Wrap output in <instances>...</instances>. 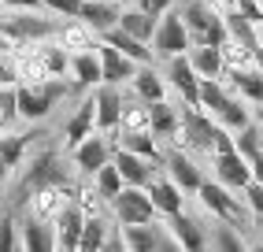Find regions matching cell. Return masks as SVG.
<instances>
[{"label": "cell", "instance_id": "obj_34", "mask_svg": "<svg viewBox=\"0 0 263 252\" xmlns=\"http://www.w3.org/2000/svg\"><path fill=\"white\" fill-rule=\"evenodd\" d=\"M241 226L219 219V226H212V248H222V252H241L245 248V238L237 233Z\"/></svg>", "mask_w": 263, "mask_h": 252}, {"label": "cell", "instance_id": "obj_43", "mask_svg": "<svg viewBox=\"0 0 263 252\" xmlns=\"http://www.w3.org/2000/svg\"><path fill=\"white\" fill-rule=\"evenodd\" d=\"M11 248H23V238H15L11 219H0V252H11Z\"/></svg>", "mask_w": 263, "mask_h": 252}, {"label": "cell", "instance_id": "obj_26", "mask_svg": "<svg viewBox=\"0 0 263 252\" xmlns=\"http://www.w3.org/2000/svg\"><path fill=\"white\" fill-rule=\"evenodd\" d=\"M45 182H67L63 178V167H60V159L52 156V152H45V156H37L30 164V171H26V189H37V186H45Z\"/></svg>", "mask_w": 263, "mask_h": 252}, {"label": "cell", "instance_id": "obj_31", "mask_svg": "<svg viewBox=\"0 0 263 252\" xmlns=\"http://www.w3.org/2000/svg\"><path fill=\"white\" fill-rule=\"evenodd\" d=\"M56 38H60L67 48H71V52H82V48H93V45H97V33L85 26L82 19H71V23H67V26L56 33Z\"/></svg>", "mask_w": 263, "mask_h": 252}, {"label": "cell", "instance_id": "obj_8", "mask_svg": "<svg viewBox=\"0 0 263 252\" xmlns=\"http://www.w3.org/2000/svg\"><path fill=\"white\" fill-rule=\"evenodd\" d=\"M212 171H215L219 182H222V186H230L234 193H245V186L252 182V159H249V156H241L237 149L212 156Z\"/></svg>", "mask_w": 263, "mask_h": 252}, {"label": "cell", "instance_id": "obj_1", "mask_svg": "<svg viewBox=\"0 0 263 252\" xmlns=\"http://www.w3.org/2000/svg\"><path fill=\"white\" fill-rule=\"evenodd\" d=\"M67 85L63 78H48V82H19L15 85V97H19V115L30 119V122H41L52 107H56V100L67 97Z\"/></svg>", "mask_w": 263, "mask_h": 252}, {"label": "cell", "instance_id": "obj_36", "mask_svg": "<svg viewBox=\"0 0 263 252\" xmlns=\"http://www.w3.org/2000/svg\"><path fill=\"white\" fill-rule=\"evenodd\" d=\"M119 130H152V112H148V104H145L141 97H137V104H126V107H122Z\"/></svg>", "mask_w": 263, "mask_h": 252}, {"label": "cell", "instance_id": "obj_45", "mask_svg": "<svg viewBox=\"0 0 263 252\" xmlns=\"http://www.w3.org/2000/svg\"><path fill=\"white\" fill-rule=\"evenodd\" d=\"M208 4H212L215 11H222V15H226V11H234V8H237V0H208Z\"/></svg>", "mask_w": 263, "mask_h": 252}, {"label": "cell", "instance_id": "obj_11", "mask_svg": "<svg viewBox=\"0 0 263 252\" xmlns=\"http://www.w3.org/2000/svg\"><path fill=\"white\" fill-rule=\"evenodd\" d=\"M163 230H167V226H160V223H134V226H122V248H130V252L178 248L174 233H171V238H163Z\"/></svg>", "mask_w": 263, "mask_h": 252}, {"label": "cell", "instance_id": "obj_41", "mask_svg": "<svg viewBox=\"0 0 263 252\" xmlns=\"http://www.w3.org/2000/svg\"><path fill=\"white\" fill-rule=\"evenodd\" d=\"M82 4H85V0H45V8L56 11V15H63V19H78Z\"/></svg>", "mask_w": 263, "mask_h": 252}, {"label": "cell", "instance_id": "obj_42", "mask_svg": "<svg viewBox=\"0 0 263 252\" xmlns=\"http://www.w3.org/2000/svg\"><path fill=\"white\" fill-rule=\"evenodd\" d=\"M245 204H249L252 215H263V182H256V178H252V182L245 186Z\"/></svg>", "mask_w": 263, "mask_h": 252}, {"label": "cell", "instance_id": "obj_23", "mask_svg": "<svg viewBox=\"0 0 263 252\" xmlns=\"http://www.w3.org/2000/svg\"><path fill=\"white\" fill-rule=\"evenodd\" d=\"M189 63L197 67L200 78H222V70H226V60H222L219 45H193L189 48Z\"/></svg>", "mask_w": 263, "mask_h": 252}, {"label": "cell", "instance_id": "obj_50", "mask_svg": "<svg viewBox=\"0 0 263 252\" xmlns=\"http://www.w3.org/2000/svg\"><path fill=\"white\" fill-rule=\"evenodd\" d=\"M119 4H122V8H126V4H141V0H119Z\"/></svg>", "mask_w": 263, "mask_h": 252}, {"label": "cell", "instance_id": "obj_12", "mask_svg": "<svg viewBox=\"0 0 263 252\" xmlns=\"http://www.w3.org/2000/svg\"><path fill=\"white\" fill-rule=\"evenodd\" d=\"M163 171H167L185 193H197V189L204 186V171L197 167V159L189 156V149H178V145H174V149L163 156Z\"/></svg>", "mask_w": 263, "mask_h": 252}, {"label": "cell", "instance_id": "obj_22", "mask_svg": "<svg viewBox=\"0 0 263 252\" xmlns=\"http://www.w3.org/2000/svg\"><path fill=\"white\" fill-rule=\"evenodd\" d=\"M108 45H115L119 52H126L130 60H137V63H152V56H156V48L148 45V41H141V38H134L130 30H122V26H111L108 33H100Z\"/></svg>", "mask_w": 263, "mask_h": 252}, {"label": "cell", "instance_id": "obj_30", "mask_svg": "<svg viewBox=\"0 0 263 252\" xmlns=\"http://www.w3.org/2000/svg\"><path fill=\"white\" fill-rule=\"evenodd\" d=\"M93 182H97V189L104 193V201H115V196L122 193V189H126V178H122V171H119V164H115V159H111V164H104L97 174H93Z\"/></svg>", "mask_w": 263, "mask_h": 252}, {"label": "cell", "instance_id": "obj_47", "mask_svg": "<svg viewBox=\"0 0 263 252\" xmlns=\"http://www.w3.org/2000/svg\"><path fill=\"white\" fill-rule=\"evenodd\" d=\"M252 178H256V182H263V152L252 159Z\"/></svg>", "mask_w": 263, "mask_h": 252}, {"label": "cell", "instance_id": "obj_29", "mask_svg": "<svg viewBox=\"0 0 263 252\" xmlns=\"http://www.w3.org/2000/svg\"><path fill=\"white\" fill-rule=\"evenodd\" d=\"M230 97H234V93L226 89L222 78H200V107H204V112L219 115V112H222V104L230 100Z\"/></svg>", "mask_w": 263, "mask_h": 252}, {"label": "cell", "instance_id": "obj_3", "mask_svg": "<svg viewBox=\"0 0 263 252\" xmlns=\"http://www.w3.org/2000/svg\"><path fill=\"white\" fill-rule=\"evenodd\" d=\"M197 196H200L204 211H212L215 219H226L234 226L245 223V208H249V204H245V196H234V189L222 186L219 178H215V182H208V178H204V186L197 189Z\"/></svg>", "mask_w": 263, "mask_h": 252}, {"label": "cell", "instance_id": "obj_52", "mask_svg": "<svg viewBox=\"0 0 263 252\" xmlns=\"http://www.w3.org/2000/svg\"><path fill=\"white\" fill-rule=\"evenodd\" d=\"M0 4H11V0H0Z\"/></svg>", "mask_w": 263, "mask_h": 252}, {"label": "cell", "instance_id": "obj_28", "mask_svg": "<svg viewBox=\"0 0 263 252\" xmlns=\"http://www.w3.org/2000/svg\"><path fill=\"white\" fill-rule=\"evenodd\" d=\"M148 112H152V134L156 137H174V134L182 130V115L174 112L167 100H152Z\"/></svg>", "mask_w": 263, "mask_h": 252}, {"label": "cell", "instance_id": "obj_10", "mask_svg": "<svg viewBox=\"0 0 263 252\" xmlns=\"http://www.w3.org/2000/svg\"><path fill=\"white\" fill-rule=\"evenodd\" d=\"M93 97H97V130L115 134L119 122H122V107H126V100H122V85L100 82L93 89Z\"/></svg>", "mask_w": 263, "mask_h": 252}, {"label": "cell", "instance_id": "obj_9", "mask_svg": "<svg viewBox=\"0 0 263 252\" xmlns=\"http://www.w3.org/2000/svg\"><path fill=\"white\" fill-rule=\"evenodd\" d=\"M97 52H100V70H104V82L111 85H130L137 75V60H130L126 52H119L115 45H108L104 38H97Z\"/></svg>", "mask_w": 263, "mask_h": 252}, {"label": "cell", "instance_id": "obj_17", "mask_svg": "<svg viewBox=\"0 0 263 252\" xmlns=\"http://www.w3.org/2000/svg\"><path fill=\"white\" fill-rule=\"evenodd\" d=\"M78 19L100 38V33H108L111 26H119V19H122V4H119V0H85Z\"/></svg>", "mask_w": 263, "mask_h": 252}, {"label": "cell", "instance_id": "obj_13", "mask_svg": "<svg viewBox=\"0 0 263 252\" xmlns=\"http://www.w3.org/2000/svg\"><path fill=\"white\" fill-rule=\"evenodd\" d=\"M167 82L182 93V104H200V75L189 63V52L167 60Z\"/></svg>", "mask_w": 263, "mask_h": 252}, {"label": "cell", "instance_id": "obj_15", "mask_svg": "<svg viewBox=\"0 0 263 252\" xmlns=\"http://www.w3.org/2000/svg\"><path fill=\"white\" fill-rule=\"evenodd\" d=\"M93 130H97V97L89 93V97L74 107V115L67 119V126H63V145L74 149V145H82Z\"/></svg>", "mask_w": 263, "mask_h": 252}, {"label": "cell", "instance_id": "obj_24", "mask_svg": "<svg viewBox=\"0 0 263 252\" xmlns=\"http://www.w3.org/2000/svg\"><path fill=\"white\" fill-rule=\"evenodd\" d=\"M119 26H122V30H130L134 38H141V41L152 45V33H156V26H160V19H156V15H148L141 4H126V8H122Z\"/></svg>", "mask_w": 263, "mask_h": 252}, {"label": "cell", "instance_id": "obj_2", "mask_svg": "<svg viewBox=\"0 0 263 252\" xmlns=\"http://www.w3.org/2000/svg\"><path fill=\"white\" fill-rule=\"evenodd\" d=\"M185 15V26H189V38L193 45H222L230 38V30H226V15L215 11L208 0H189L182 8Z\"/></svg>", "mask_w": 263, "mask_h": 252}, {"label": "cell", "instance_id": "obj_27", "mask_svg": "<svg viewBox=\"0 0 263 252\" xmlns=\"http://www.w3.org/2000/svg\"><path fill=\"white\" fill-rule=\"evenodd\" d=\"M215 119H219V122L226 126V130H234V134H237V130H245V126H249V122H252L256 115H252V107H249V100H245L241 93H234L230 100L222 104V112H219Z\"/></svg>", "mask_w": 263, "mask_h": 252}, {"label": "cell", "instance_id": "obj_46", "mask_svg": "<svg viewBox=\"0 0 263 252\" xmlns=\"http://www.w3.org/2000/svg\"><path fill=\"white\" fill-rule=\"evenodd\" d=\"M15 8H23V11H30V8H45V0H11Z\"/></svg>", "mask_w": 263, "mask_h": 252}, {"label": "cell", "instance_id": "obj_5", "mask_svg": "<svg viewBox=\"0 0 263 252\" xmlns=\"http://www.w3.org/2000/svg\"><path fill=\"white\" fill-rule=\"evenodd\" d=\"M152 48H156V56H163V60L182 56V52L193 48V38H189V26H185V15L182 11L171 8L160 19V26H156V33H152Z\"/></svg>", "mask_w": 263, "mask_h": 252}, {"label": "cell", "instance_id": "obj_37", "mask_svg": "<svg viewBox=\"0 0 263 252\" xmlns=\"http://www.w3.org/2000/svg\"><path fill=\"white\" fill-rule=\"evenodd\" d=\"M74 204L93 219V215H104V204H108V201H104V193L97 189V182H89V186L74 189Z\"/></svg>", "mask_w": 263, "mask_h": 252}, {"label": "cell", "instance_id": "obj_4", "mask_svg": "<svg viewBox=\"0 0 263 252\" xmlns=\"http://www.w3.org/2000/svg\"><path fill=\"white\" fill-rule=\"evenodd\" d=\"M111 208H115L119 226L156 223V219H160V208H156V201L148 196V189H145V186H126V189H122L115 201H111Z\"/></svg>", "mask_w": 263, "mask_h": 252}, {"label": "cell", "instance_id": "obj_18", "mask_svg": "<svg viewBox=\"0 0 263 252\" xmlns=\"http://www.w3.org/2000/svg\"><path fill=\"white\" fill-rule=\"evenodd\" d=\"M85 215L78 204H67L60 211V219H56V248H67V252H74L82 245V230H85Z\"/></svg>", "mask_w": 263, "mask_h": 252}, {"label": "cell", "instance_id": "obj_32", "mask_svg": "<svg viewBox=\"0 0 263 252\" xmlns=\"http://www.w3.org/2000/svg\"><path fill=\"white\" fill-rule=\"evenodd\" d=\"M8 26H15V30H19L30 45H37V41H45V38H56L52 23L37 19V15H33V19H30V15H15V19H8Z\"/></svg>", "mask_w": 263, "mask_h": 252}, {"label": "cell", "instance_id": "obj_19", "mask_svg": "<svg viewBox=\"0 0 263 252\" xmlns=\"http://www.w3.org/2000/svg\"><path fill=\"white\" fill-rule=\"evenodd\" d=\"M71 78H74L78 89H89V85H100L104 82L97 45L93 48H82V52H71Z\"/></svg>", "mask_w": 263, "mask_h": 252}, {"label": "cell", "instance_id": "obj_7", "mask_svg": "<svg viewBox=\"0 0 263 252\" xmlns=\"http://www.w3.org/2000/svg\"><path fill=\"white\" fill-rule=\"evenodd\" d=\"M67 204H74V189L67 182H45V186H37L30 193V215L48 219V223H56Z\"/></svg>", "mask_w": 263, "mask_h": 252}, {"label": "cell", "instance_id": "obj_39", "mask_svg": "<svg viewBox=\"0 0 263 252\" xmlns=\"http://www.w3.org/2000/svg\"><path fill=\"white\" fill-rule=\"evenodd\" d=\"M26 145H30V134H11V130L0 134V156H4L11 167H19V159H23Z\"/></svg>", "mask_w": 263, "mask_h": 252}, {"label": "cell", "instance_id": "obj_6", "mask_svg": "<svg viewBox=\"0 0 263 252\" xmlns=\"http://www.w3.org/2000/svg\"><path fill=\"white\" fill-rule=\"evenodd\" d=\"M71 159H74V167H78L82 174H89V178H93L104 164H111V159H115V141H111V134L93 130L89 137L82 141V145L71 149Z\"/></svg>", "mask_w": 263, "mask_h": 252}, {"label": "cell", "instance_id": "obj_33", "mask_svg": "<svg viewBox=\"0 0 263 252\" xmlns=\"http://www.w3.org/2000/svg\"><path fill=\"white\" fill-rule=\"evenodd\" d=\"M82 252H97V248H108V223H104V215H93V219H85V230H82Z\"/></svg>", "mask_w": 263, "mask_h": 252}, {"label": "cell", "instance_id": "obj_38", "mask_svg": "<svg viewBox=\"0 0 263 252\" xmlns=\"http://www.w3.org/2000/svg\"><path fill=\"white\" fill-rule=\"evenodd\" d=\"M15 119H23V115H19V97H15V85H0V134L11 130Z\"/></svg>", "mask_w": 263, "mask_h": 252}, {"label": "cell", "instance_id": "obj_51", "mask_svg": "<svg viewBox=\"0 0 263 252\" xmlns=\"http://www.w3.org/2000/svg\"><path fill=\"white\" fill-rule=\"evenodd\" d=\"M256 119H259V122H263V107H256Z\"/></svg>", "mask_w": 263, "mask_h": 252}, {"label": "cell", "instance_id": "obj_49", "mask_svg": "<svg viewBox=\"0 0 263 252\" xmlns=\"http://www.w3.org/2000/svg\"><path fill=\"white\" fill-rule=\"evenodd\" d=\"M256 230H259V238H263V215H256Z\"/></svg>", "mask_w": 263, "mask_h": 252}, {"label": "cell", "instance_id": "obj_14", "mask_svg": "<svg viewBox=\"0 0 263 252\" xmlns=\"http://www.w3.org/2000/svg\"><path fill=\"white\" fill-rule=\"evenodd\" d=\"M167 230L174 233V241H178V248L185 252H200L212 245V233L204 230V223H197L193 215L178 211V215H167Z\"/></svg>", "mask_w": 263, "mask_h": 252}, {"label": "cell", "instance_id": "obj_35", "mask_svg": "<svg viewBox=\"0 0 263 252\" xmlns=\"http://www.w3.org/2000/svg\"><path fill=\"white\" fill-rule=\"evenodd\" d=\"M237 152L249 156V159H256L263 152V122L259 119H252L245 130H237Z\"/></svg>", "mask_w": 263, "mask_h": 252}, {"label": "cell", "instance_id": "obj_40", "mask_svg": "<svg viewBox=\"0 0 263 252\" xmlns=\"http://www.w3.org/2000/svg\"><path fill=\"white\" fill-rule=\"evenodd\" d=\"M0 85H19V60L11 52H0Z\"/></svg>", "mask_w": 263, "mask_h": 252}, {"label": "cell", "instance_id": "obj_53", "mask_svg": "<svg viewBox=\"0 0 263 252\" xmlns=\"http://www.w3.org/2000/svg\"><path fill=\"white\" fill-rule=\"evenodd\" d=\"M0 52H4V41H0Z\"/></svg>", "mask_w": 263, "mask_h": 252}, {"label": "cell", "instance_id": "obj_16", "mask_svg": "<svg viewBox=\"0 0 263 252\" xmlns=\"http://www.w3.org/2000/svg\"><path fill=\"white\" fill-rule=\"evenodd\" d=\"M115 164H119L122 178H126V186H148L156 178V171H160V164H152L148 156L134 152V149H122V145L115 149Z\"/></svg>", "mask_w": 263, "mask_h": 252}, {"label": "cell", "instance_id": "obj_25", "mask_svg": "<svg viewBox=\"0 0 263 252\" xmlns=\"http://www.w3.org/2000/svg\"><path fill=\"white\" fill-rule=\"evenodd\" d=\"M130 85H134V93L141 97L145 104L163 100V97H167V82L156 75V67H152V63H141V67H137V75H134V82H130Z\"/></svg>", "mask_w": 263, "mask_h": 252}, {"label": "cell", "instance_id": "obj_44", "mask_svg": "<svg viewBox=\"0 0 263 252\" xmlns=\"http://www.w3.org/2000/svg\"><path fill=\"white\" fill-rule=\"evenodd\" d=\"M141 8L148 15H156V19H163V15L171 11V0H141Z\"/></svg>", "mask_w": 263, "mask_h": 252}, {"label": "cell", "instance_id": "obj_20", "mask_svg": "<svg viewBox=\"0 0 263 252\" xmlns=\"http://www.w3.org/2000/svg\"><path fill=\"white\" fill-rule=\"evenodd\" d=\"M145 189H148V196L156 201L160 215H178V211H182V193H185V189H182L178 182H174L171 174H163V178L156 174V178H152V182H148Z\"/></svg>", "mask_w": 263, "mask_h": 252}, {"label": "cell", "instance_id": "obj_48", "mask_svg": "<svg viewBox=\"0 0 263 252\" xmlns=\"http://www.w3.org/2000/svg\"><path fill=\"white\" fill-rule=\"evenodd\" d=\"M8 171H11V164H8L4 156H0V182H4V178H8Z\"/></svg>", "mask_w": 263, "mask_h": 252}, {"label": "cell", "instance_id": "obj_21", "mask_svg": "<svg viewBox=\"0 0 263 252\" xmlns=\"http://www.w3.org/2000/svg\"><path fill=\"white\" fill-rule=\"evenodd\" d=\"M19 230H23V248H30V252H52L56 248V223L30 215Z\"/></svg>", "mask_w": 263, "mask_h": 252}]
</instances>
